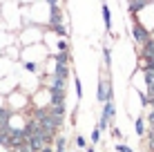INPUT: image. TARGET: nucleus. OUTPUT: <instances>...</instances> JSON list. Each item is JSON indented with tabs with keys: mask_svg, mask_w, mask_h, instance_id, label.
<instances>
[{
	"mask_svg": "<svg viewBox=\"0 0 154 152\" xmlns=\"http://www.w3.org/2000/svg\"><path fill=\"white\" fill-rule=\"evenodd\" d=\"M96 101H98V103L114 101L112 83H109V78H103V72H100V76H98V92H96Z\"/></svg>",
	"mask_w": 154,
	"mask_h": 152,
	"instance_id": "f257e3e1",
	"label": "nucleus"
},
{
	"mask_svg": "<svg viewBox=\"0 0 154 152\" xmlns=\"http://www.w3.org/2000/svg\"><path fill=\"white\" fill-rule=\"evenodd\" d=\"M132 36H134L136 43H145V40H150V31H145V27H143L141 23H134L132 25Z\"/></svg>",
	"mask_w": 154,
	"mask_h": 152,
	"instance_id": "f03ea898",
	"label": "nucleus"
},
{
	"mask_svg": "<svg viewBox=\"0 0 154 152\" xmlns=\"http://www.w3.org/2000/svg\"><path fill=\"white\" fill-rule=\"evenodd\" d=\"M65 105V90H49V107Z\"/></svg>",
	"mask_w": 154,
	"mask_h": 152,
	"instance_id": "7ed1b4c3",
	"label": "nucleus"
},
{
	"mask_svg": "<svg viewBox=\"0 0 154 152\" xmlns=\"http://www.w3.org/2000/svg\"><path fill=\"white\" fill-rule=\"evenodd\" d=\"M54 76H58V78H63V81H67L69 78V65H63V63H56V70L51 72Z\"/></svg>",
	"mask_w": 154,
	"mask_h": 152,
	"instance_id": "20e7f679",
	"label": "nucleus"
},
{
	"mask_svg": "<svg viewBox=\"0 0 154 152\" xmlns=\"http://www.w3.org/2000/svg\"><path fill=\"white\" fill-rule=\"evenodd\" d=\"M100 11H103V23L105 27H107V31H112V11H109V7L103 2V7H100Z\"/></svg>",
	"mask_w": 154,
	"mask_h": 152,
	"instance_id": "39448f33",
	"label": "nucleus"
},
{
	"mask_svg": "<svg viewBox=\"0 0 154 152\" xmlns=\"http://www.w3.org/2000/svg\"><path fill=\"white\" fill-rule=\"evenodd\" d=\"M134 132L139 134V137H143V134H145V119H134Z\"/></svg>",
	"mask_w": 154,
	"mask_h": 152,
	"instance_id": "423d86ee",
	"label": "nucleus"
},
{
	"mask_svg": "<svg viewBox=\"0 0 154 152\" xmlns=\"http://www.w3.org/2000/svg\"><path fill=\"white\" fill-rule=\"evenodd\" d=\"M143 7H147V0H132V2H130V11H132V14L141 11Z\"/></svg>",
	"mask_w": 154,
	"mask_h": 152,
	"instance_id": "0eeeda50",
	"label": "nucleus"
},
{
	"mask_svg": "<svg viewBox=\"0 0 154 152\" xmlns=\"http://www.w3.org/2000/svg\"><path fill=\"white\" fill-rule=\"evenodd\" d=\"M54 143H56V152H67V139L65 137H56Z\"/></svg>",
	"mask_w": 154,
	"mask_h": 152,
	"instance_id": "6e6552de",
	"label": "nucleus"
},
{
	"mask_svg": "<svg viewBox=\"0 0 154 152\" xmlns=\"http://www.w3.org/2000/svg\"><path fill=\"white\" fill-rule=\"evenodd\" d=\"M109 128H112V139L116 141V143H119V141H123L125 137H123V132H121L119 128H116V125H109Z\"/></svg>",
	"mask_w": 154,
	"mask_h": 152,
	"instance_id": "1a4fd4ad",
	"label": "nucleus"
},
{
	"mask_svg": "<svg viewBox=\"0 0 154 152\" xmlns=\"http://www.w3.org/2000/svg\"><path fill=\"white\" fill-rule=\"evenodd\" d=\"M74 87H76V96L83 98V85H81V78L78 76H74Z\"/></svg>",
	"mask_w": 154,
	"mask_h": 152,
	"instance_id": "9d476101",
	"label": "nucleus"
},
{
	"mask_svg": "<svg viewBox=\"0 0 154 152\" xmlns=\"http://www.w3.org/2000/svg\"><path fill=\"white\" fill-rule=\"evenodd\" d=\"M114 150H116V152H134V150L130 148V145H125L123 141H119V143L114 145Z\"/></svg>",
	"mask_w": 154,
	"mask_h": 152,
	"instance_id": "9b49d317",
	"label": "nucleus"
},
{
	"mask_svg": "<svg viewBox=\"0 0 154 152\" xmlns=\"http://www.w3.org/2000/svg\"><path fill=\"white\" fill-rule=\"evenodd\" d=\"M98 143H100V130L94 128L92 130V145H98Z\"/></svg>",
	"mask_w": 154,
	"mask_h": 152,
	"instance_id": "f8f14e48",
	"label": "nucleus"
},
{
	"mask_svg": "<svg viewBox=\"0 0 154 152\" xmlns=\"http://www.w3.org/2000/svg\"><path fill=\"white\" fill-rule=\"evenodd\" d=\"M76 148H78V150H85V148H87V141H85L83 134H78V137H76Z\"/></svg>",
	"mask_w": 154,
	"mask_h": 152,
	"instance_id": "ddd939ff",
	"label": "nucleus"
},
{
	"mask_svg": "<svg viewBox=\"0 0 154 152\" xmlns=\"http://www.w3.org/2000/svg\"><path fill=\"white\" fill-rule=\"evenodd\" d=\"M103 56H105V65H112V51H109V47H103Z\"/></svg>",
	"mask_w": 154,
	"mask_h": 152,
	"instance_id": "4468645a",
	"label": "nucleus"
},
{
	"mask_svg": "<svg viewBox=\"0 0 154 152\" xmlns=\"http://www.w3.org/2000/svg\"><path fill=\"white\" fill-rule=\"evenodd\" d=\"M25 70L31 72V74H36V72H38V67H36V63H25Z\"/></svg>",
	"mask_w": 154,
	"mask_h": 152,
	"instance_id": "2eb2a0df",
	"label": "nucleus"
},
{
	"mask_svg": "<svg viewBox=\"0 0 154 152\" xmlns=\"http://www.w3.org/2000/svg\"><path fill=\"white\" fill-rule=\"evenodd\" d=\"M85 152H96V148H94V145H87V148H85Z\"/></svg>",
	"mask_w": 154,
	"mask_h": 152,
	"instance_id": "dca6fc26",
	"label": "nucleus"
}]
</instances>
